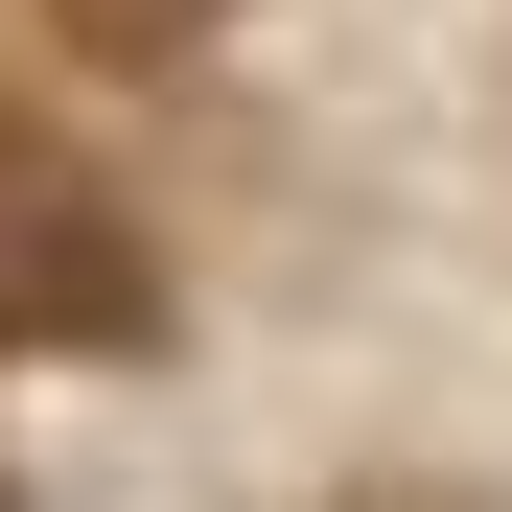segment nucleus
Segmentation results:
<instances>
[{
	"mask_svg": "<svg viewBox=\"0 0 512 512\" xmlns=\"http://www.w3.org/2000/svg\"><path fill=\"white\" fill-rule=\"evenodd\" d=\"M140 326H163V256H140V210L94 187V163L0 140V350H140Z\"/></svg>",
	"mask_w": 512,
	"mask_h": 512,
	"instance_id": "obj_1",
	"label": "nucleus"
},
{
	"mask_svg": "<svg viewBox=\"0 0 512 512\" xmlns=\"http://www.w3.org/2000/svg\"><path fill=\"white\" fill-rule=\"evenodd\" d=\"M47 24H70V47H210L233 0H47Z\"/></svg>",
	"mask_w": 512,
	"mask_h": 512,
	"instance_id": "obj_2",
	"label": "nucleus"
},
{
	"mask_svg": "<svg viewBox=\"0 0 512 512\" xmlns=\"http://www.w3.org/2000/svg\"><path fill=\"white\" fill-rule=\"evenodd\" d=\"M350 512H443V489H350Z\"/></svg>",
	"mask_w": 512,
	"mask_h": 512,
	"instance_id": "obj_3",
	"label": "nucleus"
},
{
	"mask_svg": "<svg viewBox=\"0 0 512 512\" xmlns=\"http://www.w3.org/2000/svg\"><path fill=\"white\" fill-rule=\"evenodd\" d=\"M0 512H24V489H0Z\"/></svg>",
	"mask_w": 512,
	"mask_h": 512,
	"instance_id": "obj_4",
	"label": "nucleus"
}]
</instances>
